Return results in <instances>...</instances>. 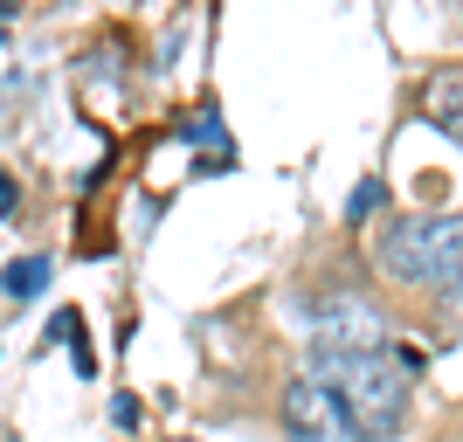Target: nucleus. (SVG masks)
<instances>
[{"label":"nucleus","instance_id":"nucleus-2","mask_svg":"<svg viewBox=\"0 0 463 442\" xmlns=\"http://www.w3.org/2000/svg\"><path fill=\"white\" fill-rule=\"evenodd\" d=\"M373 256L408 290L463 297V214H408V221H387Z\"/></svg>","mask_w":463,"mask_h":442},{"label":"nucleus","instance_id":"nucleus-8","mask_svg":"<svg viewBox=\"0 0 463 442\" xmlns=\"http://www.w3.org/2000/svg\"><path fill=\"white\" fill-rule=\"evenodd\" d=\"M373 208H381V180H360V187H353V201H346V214L360 221V214H373Z\"/></svg>","mask_w":463,"mask_h":442},{"label":"nucleus","instance_id":"nucleus-5","mask_svg":"<svg viewBox=\"0 0 463 442\" xmlns=\"http://www.w3.org/2000/svg\"><path fill=\"white\" fill-rule=\"evenodd\" d=\"M422 118L443 138L463 146V62H449V70H436V77L422 83Z\"/></svg>","mask_w":463,"mask_h":442},{"label":"nucleus","instance_id":"nucleus-11","mask_svg":"<svg viewBox=\"0 0 463 442\" xmlns=\"http://www.w3.org/2000/svg\"><path fill=\"white\" fill-rule=\"evenodd\" d=\"M0 14H7V0H0Z\"/></svg>","mask_w":463,"mask_h":442},{"label":"nucleus","instance_id":"nucleus-10","mask_svg":"<svg viewBox=\"0 0 463 442\" xmlns=\"http://www.w3.org/2000/svg\"><path fill=\"white\" fill-rule=\"evenodd\" d=\"M7 208H14V180L0 174V214H7Z\"/></svg>","mask_w":463,"mask_h":442},{"label":"nucleus","instance_id":"nucleus-6","mask_svg":"<svg viewBox=\"0 0 463 442\" xmlns=\"http://www.w3.org/2000/svg\"><path fill=\"white\" fill-rule=\"evenodd\" d=\"M0 284H7V297H42L49 290V256H14Z\"/></svg>","mask_w":463,"mask_h":442},{"label":"nucleus","instance_id":"nucleus-9","mask_svg":"<svg viewBox=\"0 0 463 442\" xmlns=\"http://www.w3.org/2000/svg\"><path fill=\"white\" fill-rule=\"evenodd\" d=\"M111 422H125V428L138 422V401H132V394H118V401H111Z\"/></svg>","mask_w":463,"mask_h":442},{"label":"nucleus","instance_id":"nucleus-1","mask_svg":"<svg viewBox=\"0 0 463 442\" xmlns=\"http://www.w3.org/2000/svg\"><path fill=\"white\" fill-rule=\"evenodd\" d=\"M408 366L415 353H346V360H318V381L332 387V401L346 408V422L360 428V442H381L402 428L408 415Z\"/></svg>","mask_w":463,"mask_h":442},{"label":"nucleus","instance_id":"nucleus-4","mask_svg":"<svg viewBox=\"0 0 463 442\" xmlns=\"http://www.w3.org/2000/svg\"><path fill=\"white\" fill-rule=\"evenodd\" d=\"M284 428H290V442H360V428L346 422V408L332 401V387L318 373L284 387Z\"/></svg>","mask_w":463,"mask_h":442},{"label":"nucleus","instance_id":"nucleus-3","mask_svg":"<svg viewBox=\"0 0 463 442\" xmlns=\"http://www.w3.org/2000/svg\"><path fill=\"white\" fill-rule=\"evenodd\" d=\"M311 346L318 360H346V353H381L387 332H381V311L360 305V297H326L311 311Z\"/></svg>","mask_w":463,"mask_h":442},{"label":"nucleus","instance_id":"nucleus-7","mask_svg":"<svg viewBox=\"0 0 463 442\" xmlns=\"http://www.w3.org/2000/svg\"><path fill=\"white\" fill-rule=\"evenodd\" d=\"M49 332H56V339H70V360H77V373L90 381V373H97V353H90V339H83V318H77V311H62Z\"/></svg>","mask_w":463,"mask_h":442}]
</instances>
